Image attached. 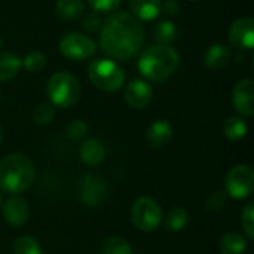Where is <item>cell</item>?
I'll list each match as a JSON object with an SVG mask.
<instances>
[{
	"label": "cell",
	"instance_id": "4316f807",
	"mask_svg": "<svg viewBox=\"0 0 254 254\" xmlns=\"http://www.w3.org/2000/svg\"><path fill=\"white\" fill-rule=\"evenodd\" d=\"M55 118V109L49 103H40L33 110V121L39 125H46Z\"/></svg>",
	"mask_w": 254,
	"mask_h": 254
},
{
	"label": "cell",
	"instance_id": "4fadbf2b",
	"mask_svg": "<svg viewBox=\"0 0 254 254\" xmlns=\"http://www.w3.org/2000/svg\"><path fill=\"white\" fill-rule=\"evenodd\" d=\"M30 216L28 204L21 196H10L3 207V217L10 226H22Z\"/></svg>",
	"mask_w": 254,
	"mask_h": 254
},
{
	"label": "cell",
	"instance_id": "d6a6232c",
	"mask_svg": "<svg viewBox=\"0 0 254 254\" xmlns=\"http://www.w3.org/2000/svg\"><path fill=\"white\" fill-rule=\"evenodd\" d=\"M162 10L167 15H177L180 10V3L177 0H167L162 3Z\"/></svg>",
	"mask_w": 254,
	"mask_h": 254
},
{
	"label": "cell",
	"instance_id": "5b68a950",
	"mask_svg": "<svg viewBox=\"0 0 254 254\" xmlns=\"http://www.w3.org/2000/svg\"><path fill=\"white\" fill-rule=\"evenodd\" d=\"M88 77L91 83L103 92H116L125 82L122 67L109 58H97L89 64Z\"/></svg>",
	"mask_w": 254,
	"mask_h": 254
},
{
	"label": "cell",
	"instance_id": "d590c367",
	"mask_svg": "<svg viewBox=\"0 0 254 254\" xmlns=\"http://www.w3.org/2000/svg\"><path fill=\"white\" fill-rule=\"evenodd\" d=\"M1 201H3V199H1V195H0V207H1Z\"/></svg>",
	"mask_w": 254,
	"mask_h": 254
},
{
	"label": "cell",
	"instance_id": "1f68e13d",
	"mask_svg": "<svg viewBox=\"0 0 254 254\" xmlns=\"http://www.w3.org/2000/svg\"><path fill=\"white\" fill-rule=\"evenodd\" d=\"M225 205H226V192L222 190L213 192L205 201V207L210 211H220Z\"/></svg>",
	"mask_w": 254,
	"mask_h": 254
},
{
	"label": "cell",
	"instance_id": "ffe728a7",
	"mask_svg": "<svg viewBox=\"0 0 254 254\" xmlns=\"http://www.w3.org/2000/svg\"><path fill=\"white\" fill-rule=\"evenodd\" d=\"M247 249V240L238 232H228L219 241L222 254H243Z\"/></svg>",
	"mask_w": 254,
	"mask_h": 254
},
{
	"label": "cell",
	"instance_id": "7c38bea8",
	"mask_svg": "<svg viewBox=\"0 0 254 254\" xmlns=\"http://www.w3.org/2000/svg\"><path fill=\"white\" fill-rule=\"evenodd\" d=\"M152 97H153L152 86L143 79L131 80L124 92V98L127 104L132 109H144L152 101Z\"/></svg>",
	"mask_w": 254,
	"mask_h": 254
},
{
	"label": "cell",
	"instance_id": "30bf717a",
	"mask_svg": "<svg viewBox=\"0 0 254 254\" xmlns=\"http://www.w3.org/2000/svg\"><path fill=\"white\" fill-rule=\"evenodd\" d=\"M228 39L232 46L238 49L250 51L254 48V21L250 16L235 19L228 33Z\"/></svg>",
	"mask_w": 254,
	"mask_h": 254
},
{
	"label": "cell",
	"instance_id": "3957f363",
	"mask_svg": "<svg viewBox=\"0 0 254 254\" xmlns=\"http://www.w3.org/2000/svg\"><path fill=\"white\" fill-rule=\"evenodd\" d=\"M179 65V52L168 45H153L147 48L140 60V73L152 82H162L168 79Z\"/></svg>",
	"mask_w": 254,
	"mask_h": 254
},
{
	"label": "cell",
	"instance_id": "7a4b0ae2",
	"mask_svg": "<svg viewBox=\"0 0 254 254\" xmlns=\"http://www.w3.org/2000/svg\"><path fill=\"white\" fill-rule=\"evenodd\" d=\"M36 177V170L30 158L12 153L0 159V189L16 195L27 190Z\"/></svg>",
	"mask_w": 254,
	"mask_h": 254
},
{
	"label": "cell",
	"instance_id": "d4e9b609",
	"mask_svg": "<svg viewBox=\"0 0 254 254\" xmlns=\"http://www.w3.org/2000/svg\"><path fill=\"white\" fill-rule=\"evenodd\" d=\"M13 254H42V249L34 238L19 237L13 243Z\"/></svg>",
	"mask_w": 254,
	"mask_h": 254
},
{
	"label": "cell",
	"instance_id": "44dd1931",
	"mask_svg": "<svg viewBox=\"0 0 254 254\" xmlns=\"http://www.w3.org/2000/svg\"><path fill=\"white\" fill-rule=\"evenodd\" d=\"M223 132L228 140L238 141L247 135L249 127H247V122L241 116H231L226 119V122L223 125Z\"/></svg>",
	"mask_w": 254,
	"mask_h": 254
},
{
	"label": "cell",
	"instance_id": "e575fe53",
	"mask_svg": "<svg viewBox=\"0 0 254 254\" xmlns=\"http://www.w3.org/2000/svg\"><path fill=\"white\" fill-rule=\"evenodd\" d=\"M1 46H3V39H1V36H0V49H1Z\"/></svg>",
	"mask_w": 254,
	"mask_h": 254
},
{
	"label": "cell",
	"instance_id": "cb8c5ba5",
	"mask_svg": "<svg viewBox=\"0 0 254 254\" xmlns=\"http://www.w3.org/2000/svg\"><path fill=\"white\" fill-rule=\"evenodd\" d=\"M103 254H134L131 246L121 237H110L103 243Z\"/></svg>",
	"mask_w": 254,
	"mask_h": 254
},
{
	"label": "cell",
	"instance_id": "6da1fadb",
	"mask_svg": "<svg viewBox=\"0 0 254 254\" xmlns=\"http://www.w3.org/2000/svg\"><path fill=\"white\" fill-rule=\"evenodd\" d=\"M146 39L143 24L129 12H112L100 28L101 51L116 60H131L143 48Z\"/></svg>",
	"mask_w": 254,
	"mask_h": 254
},
{
	"label": "cell",
	"instance_id": "603a6c76",
	"mask_svg": "<svg viewBox=\"0 0 254 254\" xmlns=\"http://www.w3.org/2000/svg\"><path fill=\"white\" fill-rule=\"evenodd\" d=\"M189 223V214L182 207H174L168 211L165 217V229L168 232H180Z\"/></svg>",
	"mask_w": 254,
	"mask_h": 254
},
{
	"label": "cell",
	"instance_id": "8992f818",
	"mask_svg": "<svg viewBox=\"0 0 254 254\" xmlns=\"http://www.w3.org/2000/svg\"><path fill=\"white\" fill-rule=\"evenodd\" d=\"M131 220L141 232H153L162 222V210L152 198L141 196L132 204Z\"/></svg>",
	"mask_w": 254,
	"mask_h": 254
},
{
	"label": "cell",
	"instance_id": "9c48e42d",
	"mask_svg": "<svg viewBox=\"0 0 254 254\" xmlns=\"http://www.w3.org/2000/svg\"><path fill=\"white\" fill-rule=\"evenodd\" d=\"M106 195H107V185L101 177L95 174H88L80 180L79 198L85 205L97 207L104 201Z\"/></svg>",
	"mask_w": 254,
	"mask_h": 254
},
{
	"label": "cell",
	"instance_id": "52a82bcc",
	"mask_svg": "<svg viewBox=\"0 0 254 254\" xmlns=\"http://www.w3.org/2000/svg\"><path fill=\"white\" fill-rule=\"evenodd\" d=\"M58 48L60 52L71 61H85L97 52V43L89 36L79 31H71L63 36Z\"/></svg>",
	"mask_w": 254,
	"mask_h": 254
},
{
	"label": "cell",
	"instance_id": "f546056e",
	"mask_svg": "<svg viewBox=\"0 0 254 254\" xmlns=\"http://www.w3.org/2000/svg\"><path fill=\"white\" fill-rule=\"evenodd\" d=\"M86 131H88V127L83 121L80 119H76V121H71L65 129V134L70 140L73 141H79L82 140L85 135H86Z\"/></svg>",
	"mask_w": 254,
	"mask_h": 254
},
{
	"label": "cell",
	"instance_id": "8d00e7d4",
	"mask_svg": "<svg viewBox=\"0 0 254 254\" xmlns=\"http://www.w3.org/2000/svg\"><path fill=\"white\" fill-rule=\"evenodd\" d=\"M190 1H198V0H190Z\"/></svg>",
	"mask_w": 254,
	"mask_h": 254
},
{
	"label": "cell",
	"instance_id": "2e32d148",
	"mask_svg": "<svg viewBox=\"0 0 254 254\" xmlns=\"http://www.w3.org/2000/svg\"><path fill=\"white\" fill-rule=\"evenodd\" d=\"M131 15L138 21H152L159 16L162 12L161 0H129Z\"/></svg>",
	"mask_w": 254,
	"mask_h": 254
},
{
	"label": "cell",
	"instance_id": "836d02e7",
	"mask_svg": "<svg viewBox=\"0 0 254 254\" xmlns=\"http://www.w3.org/2000/svg\"><path fill=\"white\" fill-rule=\"evenodd\" d=\"M1 140H3V132H1V128H0V143H1Z\"/></svg>",
	"mask_w": 254,
	"mask_h": 254
},
{
	"label": "cell",
	"instance_id": "e0dca14e",
	"mask_svg": "<svg viewBox=\"0 0 254 254\" xmlns=\"http://www.w3.org/2000/svg\"><path fill=\"white\" fill-rule=\"evenodd\" d=\"M79 155H80V159L83 164H86L89 167H95L104 161L106 149L98 140L89 138V140L83 141V144L80 146Z\"/></svg>",
	"mask_w": 254,
	"mask_h": 254
},
{
	"label": "cell",
	"instance_id": "ba28073f",
	"mask_svg": "<svg viewBox=\"0 0 254 254\" xmlns=\"http://www.w3.org/2000/svg\"><path fill=\"white\" fill-rule=\"evenodd\" d=\"M226 195L234 199H244L250 196L254 190V173L249 165L234 167L225 180Z\"/></svg>",
	"mask_w": 254,
	"mask_h": 254
},
{
	"label": "cell",
	"instance_id": "8fae6325",
	"mask_svg": "<svg viewBox=\"0 0 254 254\" xmlns=\"http://www.w3.org/2000/svg\"><path fill=\"white\" fill-rule=\"evenodd\" d=\"M232 103L241 116H253L254 113V83L252 79L240 80L232 91Z\"/></svg>",
	"mask_w": 254,
	"mask_h": 254
},
{
	"label": "cell",
	"instance_id": "7402d4cb",
	"mask_svg": "<svg viewBox=\"0 0 254 254\" xmlns=\"http://www.w3.org/2000/svg\"><path fill=\"white\" fill-rule=\"evenodd\" d=\"M153 39L158 42V45L171 46V43L177 39V27L171 21H159L153 27Z\"/></svg>",
	"mask_w": 254,
	"mask_h": 254
},
{
	"label": "cell",
	"instance_id": "484cf974",
	"mask_svg": "<svg viewBox=\"0 0 254 254\" xmlns=\"http://www.w3.org/2000/svg\"><path fill=\"white\" fill-rule=\"evenodd\" d=\"M22 61V67L30 71V73H39L45 68L46 65V58L42 52H37V51H33V52H28Z\"/></svg>",
	"mask_w": 254,
	"mask_h": 254
},
{
	"label": "cell",
	"instance_id": "277c9868",
	"mask_svg": "<svg viewBox=\"0 0 254 254\" xmlns=\"http://www.w3.org/2000/svg\"><path fill=\"white\" fill-rule=\"evenodd\" d=\"M46 92L52 106L68 109L74 106L80 97V83L71 73L58 71L49 77Z\"/></svg>",
	"mask_w": 254,
	"mask_h": 254
},
{
	"label": "cell",
	"instance_id": "83f0119b",
	"mask_svg": "<svg viewBox=\"0 0 254 254\" xmlns=\"http://www.w3.org/2000/svg\"><path fill=\"white\" fill-rule=\"evenodd\" d=\"M122 0H88L89 7L97 13H112L115 12Z\"/></svg>",
	"mask_w": 254,
	"mask_h": 254
},
{
	"label": "cell",
	"instance_id": "5bb4252c",
	"mask_svg": "<svg viewBox=\"0 0 254 254\" xmlns=\"http://www.w3.org/2000/svg\"><path fill=\"white\" fill-rule=\"evenodd\" d=\"M171 138H173V125L165 119L155 121L146 132V141L153 149H161L167 146L171 141Z\"/></svg>",
	"mask_w": 254,
	"mask_h": 254
},
{
	"label": "cell",
	"instance_id": "ac0fdd59",
	"mask_svg": "<svg viewBox=\"0 0 254 254\" xmlns=\"http://www.w3.org/2000/svg\"><path fill=\"white\" fill-rule=\"evenodd\" d=\"M85 12V3L82 0H57L55 13L64 21H74Z\"/></svg>",
	"mask_w": 254,
	"mask_h": 254
},
{
	"label": "cell",
	"instance_id": "f1b7e54d",
	"mask_svg": "<svg viewBox=\"0 0 254 254\" xmlns=\"http://www.w3.org/2000/svg\"><path fill=\"white\" fill-rule=\"evenodd\" d=\"M243 228H244V232L246 235L249 237V240H253L254 238V202H249L246 205V208L243 210Z\"/></svg>",
	"mask_w": 254,
	"mask_h": 254
},
{
	"label": "cell",
	"instance_id": "9a60e30c",
	"mask_svg": "<svg viewBox=\"0 0 254 254\" xmlns=\"http://www.w3.org/2000/svg\"><path fill=\"white\" fill-rule=\"evenodd\" d=\"M232 58V52L229 46L225 43H213L205 52H204V65L210 70H222L225 68Z\"/></svg>",
	"mask_w": 254,
	"mask_h": 254
},
{
	"label": "cell",
	"instance_id": "d6986e66",
	"mask_svg": "<svg viewBox=\"0 0 254 254\" xmlns=\"http://www.w3.org/2000/svg\"><path fill=\"white\" fill-rule=\"evenodd\" d=\"M22 67V61L12 52H0V82L13 79Z\"/></svg>",
	"mask_w": 254,
	"mask_h": 254
},
{
	"label": "cell",
	"instance_id": "4dcf8cb0",
	"mask_svg": "<svg viewBox=\"0 0 254 254\" xmlns=\"http://www.w3.org/2000/svg\"><path fill=\"white\" fill-rule=\"evenodd\" d=\"M103 25V19L97 12H88L82 19V28L86 33H97Z\"/></svg>",
	"mask_w": 254,
	"mask_h": 254
}]
</instances>
